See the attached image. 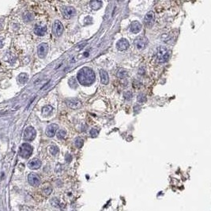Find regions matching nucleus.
Listing matches in <instances>:
<instances>
[{
	"label": "nucleus",
	"mask_w": 211,
	"mask_h": 211,
	"mask_svg": "<svg viewBox=\"0 0 211 211\" xmlns=\"http://www.w3.org/2000/svg\"><path fill=\"white\" fill-rule=\"evenodd\" d=\"M74 143H75V145L78 148H82L83 144H84V141H83V139H82L79 137H78V138H76Z\"/></svg>",
	"instance_id": "obj_22"
},
{
	"label": "nucleus",
	"mask_w": 211,
	"mask_h": 211,
	"mask_svg": "<svg viewBox=\"0 0 211 211\" xmlns=\"http://www.w3.org/2000/svg\"><path fill=\"white\" fill-rule=\"evenodd\" d=\"M28 181L29 183V184L33 187H37L40 184V177L35 173H30L29 175H28Z\"/></svg>",
	"instance_id": "obj_10"
},
{
	"label": "nucleus",
	"mask_w": 211,
	"mask_h": 211,
	"mask_svg": "<svg viewBox=\"0 0 211 211\" xmlns=\"http://www.w3.org/2000/svg\"><path fill=\"white\" fill-rule=\"evenodd\" d=\"M3 46V38H0V48H2Z\"/></svg>",
	"instance_id": "obj_28"
},
{
	"label": "nucleus",
	"mask_w": 211,
	"mask_h": 211,
	"mask_svg": "<svg viewBox=\"0 0 211 211\" xmlns=\"http://www.w3.org/2000/svg\"><path fill=\"white\" fill-rule=\"evenodd\" d=\"M102 7V2L101 1H92L90 2V7L92 10H99L100 7Z\"/></svg>",
	"instance_id": "obj_18"
},
{
	"label": "nucleus",
	"mask_w": 211,
	"mask_h": 211,
	"mask_svg": "<svg viewBox=\"0 0 211 211\" xmlns=\"http://www.w3.org/2000/svg\"><path fill=\"white\" fill-rule=\"evenodd\" d=\"M28 166L30 169L32 170H36L38 168H40L41 166V161L38 158H34L31 160L29 163H28Z\"/></svg>",
	"instance_id": "obj_14"
},
{
	"label": "nucleus",
	"mask_w": 211,
	"mask_h": 211,
	"mask_svg": "<svg viewBox=\"0 0 211 211\" xmlns=\"http://www.w3.org/2000/svg\"><path fill=\"white\" fill-rule=\"evenodd\" d=\"M90 135H91V137H92V138L96 137V136L98 135V131L96 130V129H92V130L90 131Z\"/></svg>",
	"instance_id": "obj_27"
},
{
	"label": "nucleus",
	"mask_w": 211,
	"mask_h": 211,
	"mask_svg": "<svg viewBox=\"0 0 211 211\" xmlns=\"http://www.w3.org/2000/svg\"><path fill=\"white\" fill-rule=\"evenodd\" d=\"M170 57V50L164 46L159 47L157 49V60L159 63H166Z\"/></svg>",
	"instance_id": "obj_2"
},
{
	"label": "nucleus",
	"mask_w": 211,
	"mask_h": 211,
	"mask_svg": "<svg viewBox=\"0 0 211 211\" xmlns=\"http://www.w3.org/2000/svg\"><path fill=\"white\" fill-rule=\"evenodd\" d=\"M78 82L82 86H90L95 82L96 75L94 71L91 68L85 66L80 70L77 74Z\"/></svg>",
	"instance_id": "obj_1"
},
{
	"label": "nucleus",
	"mask_w": 211,
	"mask_h": 211,
	"mask_svg": "<svg viewBox=\"0 0 211 211\" xmlns=\"http://www.w3.org/2000/svg\"><path fill=\"white\" fill-rule=\"evenodd\" d=\"M47 32V27L45 25H36L34 29V33L37 36H44Z\"/></svg>",
	"instance_id": "obj_17"
},
{
	"label": "nucleus",
	"mask_w": 211,
	"mask_h": 211,
	"mask_svg": "<svg viewBox=\"0 0 211 211\" xmlns=\"http://www.w3.org/2000/svg\"><path fill=\"white\" fill-rule=\"evenodd\" d=\"M24 19L25 21H30L33 20V15L31 13H25V16H24Z\"/></svg>",
	"instance_id": "obj_25"
},
{
	"label": "nucleus",
	"mask_w": 211,
	"mask_h": 211,
	"mask_svg": "<svg viewBox=\"0 0 211 211\" xmlns=\"http://www.w3.org/2000/svg\"><path fill=\"white\" fill-rule=\"evenodd\" d=\"M118 74V77H119V78H125V77L127 76V71L125 70L121 69L118 71V74Z\"/></svg>",
	"instance_id": "obj_23"
},
{
	"label": "nucleus",
	"mask_w": 211,
	"mask_h": 211,
	"mask_svg": "<svg viewBox=\"0 0 211 211\" xmlns=\"http://www.w3.org/2000/svg\"><path fill=\"white\" fill-rule=\"evenodd\" d=\"M58 130V125L56 123H52V124H50L49 126H48V127L46 128L45 131V134L49 138H52L55 136L56 133V131Z\"/></svg>",
	"instance_id": "obj_12"
},
{
	"label": "nucleus",
	"mask_w": 211,
	"mask_h": 211,
	"mask_svg": "<svg viewBox=\"0 0 211 211\" xmlns=\"http://www.w3.org/2000/svg\"><path fill=\"white\" fill-rule=\"evenodd\" d=\"M155 21V15L153 11H149L144 17V23L147 28H152Z\"/></svg>",
	"instance_id": "obj_6"
},
{
	"label": "nucleus",
	"mask_w": 211,
	"mask_h": 211,
	"mask_svg": "<svg viewBox=\"0 0 211 211\" xmlns=\"http://www.w3.org/2000/svg\"><path fill=\"white\" fill-rule=\"evenodd\" d=\"M53 108L52 106L50 105H47L45 107H44L43 109H42V114L44 115V116H47V115H49L51 112H52Z\"/></svg>",
	"instance_id": "obj_20"
},
{
	"label": "nucleus",
	"mask_w": 211,
	"mask_h": 211,
	"mask_svg": "<svg viewBox=\"0 0 211 211\" xmlns=\"http://www.w3.org/2000/svg\"><path fill=\"white\" fill-rule=\"evenodd\" d=\"M33 150V149L32 145H29V143H23L19 149V155L25 159L29 158L32 155Z\"/></svg>",
	"instance_id": "obj_3"
},
{
	"label": "nucleus",
	"mask_w": 211,
	"mask_h": 211,
	"mask_svg": "<svg viewBox=\"0 0 211 211\" xmlns=\"http://www.w3.org/2000/svg\"><path fill=\"white\" fill-rule=\"evenodd\" d=\"M66 135V132L63 130H60V131L57 133V137L60 139H64Z\"/></svg>",
	"instance_id": "obj_24"
},
{
	"label": "nucleus",
	"mask_w": 211,
	"mask_h": 211,
	"mask_svg": "<svg viewBox=\"0 0 211 211\" xmlns=\"http://www.w3.org/2000/svg\"><path fill=\"white\" fill-rule=\"evenodd\" d=\"M63 17L66 19H70L71 17L76 14V10L73 7H66L63 10Z\"/></svg>",
	"instance_id": "obj_11"
},
{
	"label": "nucleus",
	"mask_w": 211,
	"mask_h": 211,
	"mask_svg": "<svg viewBox=\"0 0 211 211\" xmlns=\"http://www.w3.org/2000/svg\"><path fill=\"white\" fill-rule=\"evenodd\" d=\"M146 100V97L144 94H139L138 96V101L140 103H144Z\"/></svg>",
	"instance_id": "obj_26"
},
{
	"label": "nucleus",
	"mask_w": 211,
	"mask_h": 211,
	"mask_svg": "<svg viewBox=\"0 0 211 211\" xmlns=\"http://www.w3.org/2000/svg\"><path fill=\"white\" fill-rule=\"evenodd\" d=\"M29 80V76L25 73H21L18 76V81L21 84H25Z\"/></svg>",
	"instance_id": "obj_19"
},
{
	"label": "nucleus",
	"mask_w": 211,
	"mask_h": 211,
	"mask_svg": "<svg viewBox=\"0 0 211 211\" xmlns=\"http://www.w3.org/2000/svg\"><path fill=\"white\" fill-rule=\"evenodd\" d=\"M36 131L35 129L33 128V127H28L24 131L23 139L25 141H28V142H31L33 139L36 138Z\"/></svg>",
	"instance_id": "obj_5"
},
{
	"label": "nucleus",
	"mask_w": 211,
	"mask_h": 211,
	"mask_svg": "<svg viewBox=\"0 0 211 211\" xmlns=\"http://www.w3.org/2000/svg\"><path fill=\"white\" fill-rule=\"evenodd\" d=\"M53 33L56 35V36L60 37V36H62V34L63 33V30H64V28H63V24L61 23V21H60L59 20L55 21L54 22V25H53Z\"/></svg>",
	"instance_id": "obj_7"
},
{
	"label": "nucleus",
	"mask_w": 211,
	"mask_h": 211,
	"mask_svg": "<svg viewBox=\"0 0 211 211\" xmlns=\"http://www.w3.org/2000/svg\"><path fill=\"white\" fill-rule=\"evenodd\" d=\"M49 150H50V153L52 154V155H56L58 153H59V151H60V149H59V148H58V146H56V145H52L51 147H50L49 149Z\"/></svg>",
	"instance_id": "obj_21"
},
{
	"label": "nucleus",
	"mask_w": 211,
	"mask_h": 211,
	"mask_svg": "<svg viewBox=\"0 0 211 211\" xmlns=\"http://www.w3.org/2000/svg\"><path fill=\"white\" fill-rule=\"evenodd\" d=\"M141 29H142V25L139 21H135L132 22L131 25V32L133 33H138L141 31Z\"/></svg>",
	"instance_id": "obj_15"
},
{
	"label": "nucleus",
	"mask_w": 211,
	"mask_h": 211,
	"mask_svg": "<svg viewBox=\"0 0 211 211\" xmlns=\"http://www.w3.org/2000/svg\"><path fill=\"white\" fill-rule=\"evenodd\" d=\"M100 76L101 83L104 85H108L109 82V77L108 72L104 70H100Z\"/></svg>",
	"instance_id": "obj_16"
},
{
	"label": "nucleus",
	"mask_w": 211,
	"mask_h": 211,
	"mask_svg": "<svg viewBox=\"0 0 211 211\" xmlns=\"http://www.w3.org/2000/svg\"><path fill=\"white\" fill-rule=\"evenodd\" d=\"M148 43L149 40L145 36H139L134 41L135 46L138 50H144L148 45Z\"/></svg>",
	"instance_id": "obj_4"
},
{
	"label": "nucleus",
	"mask_w": 211,
	"mask_h": 211,
	"mask_svg": "<svg viewBox=\"0 0 211 211\" xmlns=\"http://www.w3.org/2000/svg\"><path fill=\"white\" fill-rule=\"evenodd\" d=\"M66 102L67 106L72 109H79L82 107V102L77 99H68L66 100Z\"/></svg>",
	"instance_id": "obj_13"
},
{
	"label": "nucleus",
	"mask_w": 211,
	"mask_h": 211,
	"mask_svg": "<svg viewBox=\"0 0 211 211\" xmlns=\"http://www.w3.org/2000/svg\"><path fill=\"white\" fill-rule=\"evenodd\" d=\"M48 44L46 43H41L38 46L37 48V55L38 56L41 58V59H44V57H46V56L48 55Z\"/></svg>",
	"instance_id": "obj_8"
},
{
	"label": "nucleus",
	"mask_w": 211,
	"mask_h": 211,
	"mask_svg": "<svg viewBox=\"0 0 211 211\" xmlns=\"http://www.w3.org/2000/svg\"><path fill=\"white\" fill-rule=\"evenodd\" d=\"M129 46H130V44L129 41L125 38H121L120 40L116 43V48L123 52V51H126L127 49H128Z\"/></svg>",
	"instance_id": "obj_9"
}]
</instances>
